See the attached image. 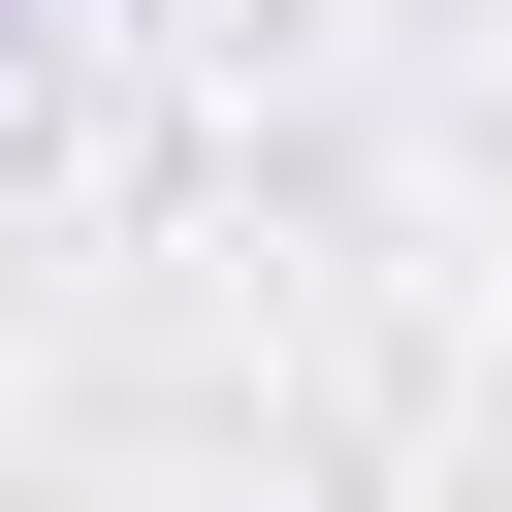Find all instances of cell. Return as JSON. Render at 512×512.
<instances>
[{"label": "cell", "mask_w": 512, "mask_h": 512, "mask_svg": "<svg viewBox=\"0 0 512 512\" xmlns=\"http://www.w3.org/2000/svg\"><path fill=\"white\" fill-rule=\"evenodd\" d=\"M0 32H32V0H0Z\"/></svg>", "instance_id": "1"}]
</instances>
